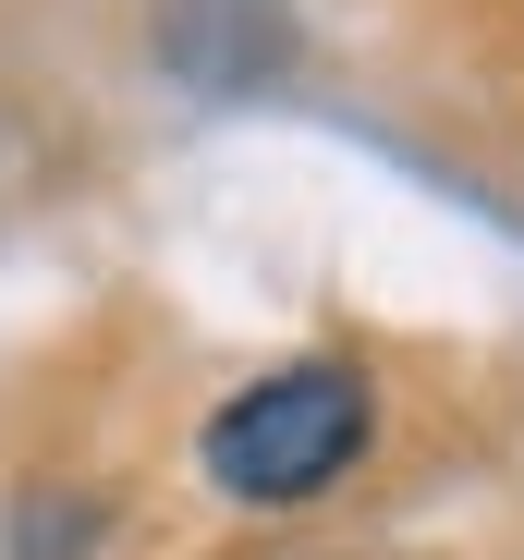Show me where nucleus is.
<instances>
[{"instance_id":"obj_1","label":"nucleus","mask_w":524,"mask_h":560,"mask_svg":"<svg viewBox=\"0 0 524 560\" xmlns=\"http://www.w3.org/2000/svg\"><path fill=\"white\" fill-rule=\"evenodd\" d=\"M379 439V390H366V365H281V378H256L208 415L196 463H208V488L220 500H256V512H293L317 488L354 476V451Z\"/></svg>"},{"instance_id":"obj_2","label":"nucleus","mask_w":524,"mask_h":560,"mask_svg":"<svg viewBox=\"0 0 524 560\" xmlns=\"http://www.w3.org/2000/svg\"><path fill=\"white\" fill-rule=\"evenodd\" d=\"M110 536V500H25L13 512V560H85Z\"/></svg>"}]
</instances>
